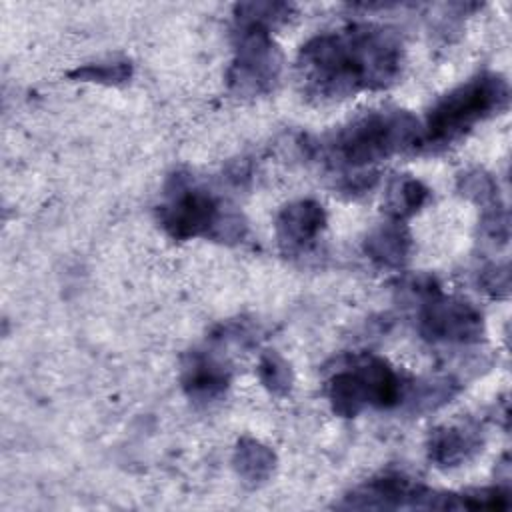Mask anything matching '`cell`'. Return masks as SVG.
<instances>
[{
	"instance_id": "cell-1",
	"label": "cell",
	"mask_w": 512,
	"mask_h": 512,
	"mask_svg": "<svg viewBox=\"0 0 512 512\" xmlns=\"http://www.w3.org/2000/svg\"><path fill=\"white\" fill-rule=\"evenodd\" d=\"M400 66L402 44L396 34L368 24L318 34L298 56L300 82L320 100L384 88L394 82Z\"/></svg>"
},
{
	"instance_id": "cell-2",
	"label": "cell",
	"mask_w": 512,
	"mask_h": 512,
	"mask_svg": "<svg viewBox=\"0 0 512 512\" xmlns=\"http://www.w3.org/2000/svg\"><path fill=\"white\" fill-rule=\"evenodd\" d=\"M508 82L500 74L484 72L448 92L420 128V142L428 150L448 146L470 132L478 122L508 106Z\"/></svg>"
},
{
	"instance_id": "cell-3",
	"label": "cell",
	"mask_w": 512,
	"mask_h": 512,
	"mask_svg": "<svg viewBox=\"0 0 512 512\" xmlns=\"http://www.w3.org/2000/svg\"><path fill=\"white\" fill-rule=\"evenodd\" d=\"M420 142L418 120L402 110L370 112L336 130L328 142V156L336 164L362 168L386 160Z\"/></svg>"
},
{
	"instance_id": "cell-4",
	"label": "cell",
	"mask_w": 512,
	"mask_h": 512,
	"mask_svg": "<svg viewBox=\"0 0 512 512\" xmlns=\"http://www.w3.org/2000/svg\"><path fill=\"white\" fill-rule=\"evenodd\" d=\"M328 398L336 414L356 416L366 406L390 408L402 398L398 372L376 356H358L328 382Z\"/></svg>"
},
{
	"instance_id": "cell-5",
	"label": "cell",
	"mask_w": 512,
	"mask_h": 512,
	"mask_svg": "<svg viewBox=\"0 0 512 512\" xmlns=\"http://www.w3.org/2000/svg\"><path fill=\"white\" fill-rule=\"evenodd\" d=\"M222 222L218 200L200 188H178L160 208V224L178 240L208 236Z\"/></svg>"
},
{
	"instance_id": "cell-6",
	"label": "cell",
	"mask_w": 512,
	"mask_h": 512,
	"mask_svg": "<svg viewBox=\"0 0 512 512\" xmlns=\"http://www.w3.org/2000/svg\"><path fill=\"white\" fill-rule=\"evenodd\" d=\"M420 332L432 342H474L482 334V316L470 302L430 290L420 312Z\"/></svg>"
},
{
	"instance_id": "cell-7",
	"label": "cell",
	"mask_w": 512,
	"mask_h": 512,
	"mask_svg": "<svg viewBox=\"0 0 512 512\" xmlns=\"http://www.w3.org/2000/svg\"><path fill=\"white\" fill-rule=\"evenodd\" d=\"M326 224L324 210L318 202L298 200L282 208L276 220V232L282 246L290 252L310 246Z\"/></svg>"
},
{
	"instance_id": "cell-8",
	"label": "cell",
	"mask_w": 512,
	"mask_h": 512,
	"mask_svg": "<svg viewBox=\"0 0 512 512\" xmlns=\"http://www.w3.org/2000/svg\"><path fill=\"white\" fill-rule=\"evenodd\" d=\"M354 498V506H368V508H394V506H424L422 500H428V506L434 508V498L424 486L404 478V476H384L370 480Z\"/></svg>"
},
{
	"instance_id": "cell-9",
	"label": "cell",
	"mask_w": 512,
	"mask_h": 512,
	"mask_svg": "<svg viewBox=\"0 0 512 512\" xmlns=\"http://www.w3.org/2000/svg\"><path fill=\"white\" fill-rule=\"evenodd\" d=\"M182 386L190 398L214 400L228 386V370L216 358L194 352L184 364Z\"/></svg>"
},
{
	"instance_id": "cell-10",
	"label": "cell",
	"mask_w": 512,
	"mask_h": 512,
	"mask_svg": "<svg viewBox=\"0 0 512 512\" xmlns=\"http://www.w3.org/2000/svg\"><path fill=\"white\" fill-rule=\"evenodd\" d=\"M410 236L398 224H386L374 230L366 240V252L384 266H400L406 260Z\"/></svg>"
},
{
	"instance_id": "cell-11",
	"label": "cell",
	"mask_w": 512,
	"mask_h": 512,
	"mask_svg": "<svg viewBox=\"0 0 512 512\" xmlns=\"http://www.w3.org/2000/svg\"><path fill=\"white\" fill-rule=\"evenodd\" d=\"M478 448V438L462 428L436 430L430 442V458L440 466H454Z\"/></svg>"
},
{
	"instance_id": "cell-12",
	"label": "cell",
	"mask_w": 512,
	"mask_h": 512,
	"mask_svg": "<svg viewBox=\"0 0 512 512\" xmlns=\"http://www.w3.org/2000/svg\"><path fill=\"white\" fill-rule=\"evenodd\" d=\"M426 198H428V190L418 180L404 178V180H398L396 186L390 190L388 210L396 218H402L416 212Z\"/></svg>"
},
{
	"instance_id": "cell-13",
	"label": "cell",
	"mask_w": 512,
	"mask_h": 512,
	"mask_svg": "<svg viewBox=\"0 0 512 512\" xmlns=\"http://www.w3.org/2000/svg\"><path fill=\"white\" fill-rule=\"evenodd\" d=\"M236 462H238V472L248 478V480H262L268 476V472L272 470V454L260 446L258 442H242L238 446V456H236Z\"/></svg>"
},
{
	"instance_id": "cell-14",
	"label": "cell",
	"mask_w": 512,
	"mask_h": 512,
	"mask_svg": "<svg viewBox=\"0 0 512 512\" xmlns=\"http://www.w3.org/2000/svg\"><path fill=\"white\" fill-rule=\"evenodd\" d=\"M260 376H262V382L272 392H284L290 386V370L276 354H268L262 358Z\"/></svg>"
},
{
	"instance_id": "cell-15",
	"label": "cell",
	"mask_w": 512,
	"mask_h": 512,
	"mask_svg": "<svg viewBox=\"0 0 512 512\" xmlns=\"http://www.w3.org/2000/svg\"><path fill=\"white\" fill-rule=\"evenodd\" d=\"M130 74V70L124 64H114V66H86L82 70L76 72V76L80 78H88V80H124Z\"/></svg>"
}]
</instances>
